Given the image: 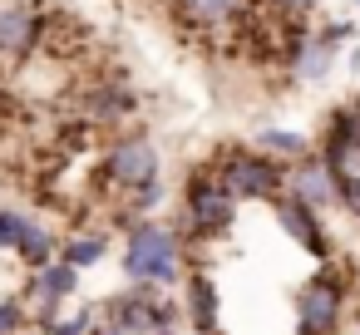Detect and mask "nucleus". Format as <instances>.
I'll use <instances>...</instances> for the list:
<instances>
[{
	"label": "nucleus",
	"instance_id": "obj_1",
	"mask_svg": "<svg viewBox=\"0 0 360 335\" xmlns=\"http://www.w3.org/2000/svg\"><path fill=\"white\" fill-rule=\"evenodd\" d=\"M212 168H217L222 188H227L237 202H247V197L271 202V197L286 188V163L271 158V153H262V148H222V153L212 158Z\"/></svg>",
	"mask_w": 360,
	"mask_h": 335
},
{
	"label": "nucleus",
	"instance_id": "obj_2",
	"mask_svg": "<svg viewBox=\"0 0 360 335\" xmlns=\"http://www.w3.org/2000/svg\"><path fill=\"white\" fill-rule=\"evenodd\" d=\"M124 271H129V281H173L178 237L163 222H134L129 247H124Z\"/></svg>",
	"mask_w": 360,
	"mask_h": 335
},
{
	"label": "nucleus",
	"instance_id": "obj_3",
	"mask_svg": "<svg viewBox=\"0 0 360 335\" xmlns=\"http://www.w3.org/2000/svg\"><path fill=\"white\" fill-rule=\"evenodd\" d=\"M232 222H237V197L222 188L212 163L198 168L188 178V227L198 237H222V232H232Z\"/></svg>",
	"mask_w": 360,
	"mask_h": 335
},
{
	"label": "nucleus",
	"instance_id": "obj_4",
	"mask_svg": "<svg viewBox=\"0 0 360 335\" xmlns=\"http://www.w3.org/2000/svg\"><path fill=\"white\" fill-rule=\"evenodd\" d=\"M158 143L153 138H143V133H124V138H114L109 148H104V183L114 188V192H134V188H143V183H153L158 178Z\"/></svg>",
	"mask_w": 360,
	"mask_h": 335
},
{
	"label": "nucleus",
	"instance_id": "obj_5",
	"mask_svg": "<svg viewBox=\"0 0 360 335\" xmlns=\"http://www.w3.org/2000/svg\"><path fill=\"white\" fill-rule=\"evenodd\" d=\"M178 25H193L198 35H237L252 25L257 0H168Z\"/></svg>",
	"mask_w": 360,
	"mask_h": 335
},
{
	"label": "nucleus",
	"instance_id": "obj_6",
	"mask_svg": "<svg viewBox=\"0 0 360 335\" xmlns=\"http://www.w3.org/2000/svg\"><path fill=\"white\" fill-rule=\"evenodd\" d=\"M45 35V11H35L30 0H0V60H30Z\"/></svg>",
	"mask_w": 360,
	"mask_h": 335
},
{
	"label": "nucleus",
	"instance_id": "obj_7",
	"mask_svg": "<svg viewBox=\"0 0 360 335\" xmlns=\"http://www.w3.org/2000/svg\"><path fill=\"white\" fill-rule=\"evenodd\" d=\"M321 158L330 163V173H360V109L345 104L326 119V133H321Z\"/></svg>",
	"mask_w": 360,
	"mask_h": 335
},
{
	"label": "nucleus",
	"instance_id": "obj_8",
	"mask_svg": "<svg viewBox=\"0 0 360 335\" xmlns=\"http://www.w3.org/2000/svg\"><path fill=\"white\" fill-rule=\"evenodd\" d=\"M134 109H139V99H134L124 84H114V79H99V84L79 89V99H75V114H79L89 129H119Z\"/></svg>",
	"mask_w": 360,
	"mask_h": 335
},
{
	"label": "nucleus",
	"instance_id": "obj_9",
	"mask_svg": "<svg viewBox=\"0 0 360 335\" xmlns=\"http://www.w3.org/2000/svg\"><path fill=\"white\" fill-rule=\"evenodd\" d=\"M271 207H276V222L286 227V237L301 247V251H311L316 261H326L330 256V242H326V232H321V207H311V202H301L296 192H276L271 197Z\"/></svg>",
	"mask_w": 360,
	"mask_h": 335
},
{
	"label": "nucleus",
	"instance_id": "obj_10",
	"mask_svg": "<svg viewBox=\"0 0 360 335\" xmlns=\"http://www.w3.org/2000/svg\"><path fill=\"white\" fill-rule=\"evenodd\" d=\"M340 281L335 276H316L311 286H306V296H301V330L306 335H326L330 325H335V315H340Z\"/></svg>",
	"mask_w": 360,
	"mask_h": 335
},
{
	"label": "nucleus",
	"instance_id": "obj_11",
	"mask_svg": "<svg viewBox=\"0 0 360 335\" xmlns=\"http://www.w3.org/2000/svg\"><path fill=\"white\" fill-rule=\"evenodd\" d=\"M286 188H291L301 202H311V207L335 202V173H330V163H326L321 153H306V158L286 173Z\"/></svg>",
	"mask_w": 360,
	"mask_h": 335
},
{
	"label": "nucleus",
	"instance_id": "obj_12",
	"mask_svg": "<svg viewBox=\"0 0 360 335\" xmlns=\"http://www.w3.org/2000/svg\"><path fill=\"white\" fill-rule=\"evenodd\" d=\"M89 40L84 20L79 15H65V11H50L45 15V35H40V50H50L55 60H75V50Z\"/></svg>",
	"mask_w": 360,
	"mask_h": 335
},
{
	"label": "nucleus",
	"instance_id": "obj_13",
	"mask_svg": "<svg viewBox=\"0 0 360 335\" xmlns=\"http://www.w3.org/2000/svg\"><path fill=\"white\" fill-rule=\"evenodd\" d=\"M335 55H340V45L326 35V30H311L306 35V45L296 50V60H291V70H296V79H326L330 74V65H335Z\"/></svg>",
	"mask_w": 360,
	"mask_h": 335
},
{
	"label": "nucleus",
	"instance_id": "obj_14",
	"mask_svg": "<svg viewBox=\"0 0 360 335\" xmlns=\"http://www.w3.org/2000/svg\"><path fill=\"white\" fill-rule=\"evenodd\" d=\"M75 286H79V266H70V261H50V266L35 271V296L45 301V310H50L55 301H65Z\"/></svg>",
	"mask_w": 360,
	"mask_h": 335
},
{
	"label": "nucleus",
	"instance_id": "obj_15",
	"mask_svg": "<svg viewBox=\"0 0 360 335\" xmlns=\"http://www.w3.org/2000/svg\"><path fill=\"white\" fill-rule=\"evenodd\" d=\"M257 148L271 153V158H281V163H301L311 153V138L296 133V129H262L257 133Z\"/></svg>",
	"mask_w": 360,
	"mask_h": 335
},
{
	"label": "nucleus",
	"instance_id": "obj_16",
	"mask_svg": "<svg viewBox=\"0 0 360 335\" xmlns=\"http://www.w3.org/2000/svg\"><path fill=\"white\" fill-rule=\"evenodd\" d=\"M15 251L40 271V266H50V256H55V242H50V232H45L40 222H30V217H25V227H20V247H15Z\"/></svg>",
	"mask_w": 360,
	"mask_h": 335
},
{
	"label": "nucleus",
	"instance_id": "obj_17",
	"mask_svg": "<svg viewBox=\"0 0 360 335\" xmlns=\"http://www.w3.org/2000/svg\"><path fill=\"white\" fill-rule=\"evenodd\" d=\"M104 256V237H70L65 242V261L70 266H94Z\"/></svg>",
	"mask_w": 360,
	"mask_h": 335
},
{
	"label": "nucleus",
	"instance_id": "obj_18",
	"mask_svg": "<svg viewBox=\"0 0 360 335\" xmlns=\"http://www.w3.org/2000/svg\"><path fill=\"white\" fill-rule=\"evenodd\" d=\"M335 202L360 222V173H340V178H335Z\"/></svg>",
	"mask_w": 360,
	"mask_h": 335
},
{
	"label": "nucleus",
	"instance_id": "obj_19",
	"mask_svg": "<svg viewBox=\"0 0 360 335\" xmlns=\"http://www.w3.org/2000/svg\"><path fill=\"white\" fill-rule=\"evenodd\" d=\"M188 296H193V306H198V325L207 330V325H212V315H217V306H212V286L198 276V281L188 286Z\"/></svg>",
	"mask_w": 360,
	"mask_h": 335
},
{
	"label": "nucleus",
	"instance_id": "obj_20",
	"mask_svg": "<svg viewBox=\"0 0 360 335\" xmlns=\"http://www.w3.org/2000/svg\"><path fill=\"white\" fill-rule=\"evenodd\" d=\"M124 202H129V212H148V207H158V202H163V183L153 178V183H143V188H134Z\"/></svg>",
	"mask_w": 360,
	"mask_h": 335
},
{
	"label": "nucleus",
	"instance_id": "obj_21",
	"mask_svg": "<svg viewBox=\"0 0 360 335\" xmlns=\"http://www.w3.org/2000/svg\"><path fill=\"white\" fill-rule=\"evenodd\" d=\"M20 227H25V217L20 212H11V207H0V247H20Z\"/></svg>",
	"mask_w": 360,
	"mask_h": 335
},
{
	"label": "nucleus",
	"instance_id": "obj_22",
	"mask_svg": "<svg viewBox=\"0 0 360 335\" xmlns=\"http://www.w3.org/2000/svg\"><path fill=\"white\" fill-rule=\"evenodd\" d=\"M266 6H276V11H286V15H301V11L316 6V0H266Z\"/></svg>",
	"mask_w": 360,
	"mask_h": 335
},
{
	"label": "nucleus",
	"instance_id": "obj_23",
	"mask_svg": "<svg viewBox=\"0 0 360 335\" xmlns=\"http://www.w3.org/2000/svg\"><path fill=\"white\" fill-rule=\"evenodd\" d=\"M15 320H20V310H15V306H0V335H6Z\"/></svg>",
	"mask_w": 360,
	"mask_h": 335
},
{
	"label": "nucleus",
	"instance_id": "obj_24",
	"mask_svg": "<svg viewBox=\"0 0 360 335\" xmlns=\"http://www.w3.org/2000/svg\"><path fill=\"white\" fill-rule=\"evenodd\" d=\"M60 335H84V315H75V320H65V325H60Z\"/></svg>",
	"mask_w": 360,
	"mask_h": 335
},
{
	"label": "nucleus",
	"instance_id": "obj_25",
	"mask_svg": "<svg viewBox=\"0 0 360 335\" xmlns=\"http://www.w3.org/2000/svg\"><path fill=\"white\" fill-rule=\"evenodd\" d=\"M0 104H11V99H6V94H0Z\"/></svg>",
	"mask_w": 360,
	"mask_h": 335
},
{
	"label": "nucleus",
	"instance_id": "obj_26",
	"mask_svg": "<svg viewBox=\"0 0 360 335\" xmlns=\"http://www.w3.org/2000/svg\"><path fill=\"white\" fill-rule=\"evenodd\" d=\"M355 6H360V0H355Z\"/></svg>",
	"mask_w": 360,
	"mask_h": 335
}]
</instances>
